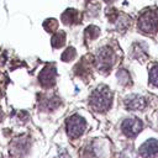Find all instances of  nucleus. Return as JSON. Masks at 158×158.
Masks as SVG:
<instances>
[{
	"instance_id": "obj_1",
	"label": "nucleus",
	"mask_w": 158,
	"mask_h": 158,
	"mask_svg": "<svg viewBox=\"0 0 158 158\" xmlns=\"http://www.w3.org/2000/svg\"><path fill=\"white\" fill-rule=\"evenodd\" d=\"M89 102H90V106L93 110L99 111V112H104V111L109 110V107L111 106L112 93L110 91L109 88L101 86L91 94Z\"/></svg>"
},
{
	"instance_id": "obj_2",
	"label": "nucleus",
	"mask_w": 158,
	"mask_h": 158,
	"mask_svg": "<svg viewBox=\"0 0 158 158\" xmlns=\"http://www.w3.org/2000/svg\"><path fill=\"white\" fill-rule=\"evenodd\" d=\"M138 28L147 35H154L158 30V15L154 10L147 9L138 17Z\"/></svg>"
},
{
	"instance_id": "obj_3",
	"label": "nucleus",
	"mask_w": 158,
	"mask_h": 158,
	"mask_svg": "<svg viewBox=\"0 0 158 158\" xmlns=\"http://www.w3.org/2000/svg\"><path fill=\"white\" fill-rule=\"evenodd\" d=\"M95 64L100 72H109L114 64V51L110 47L100 48L95 56Z\"/></svg>"
},
{
	"instance_id": "obj_4",
	"label": "nucleus",
	"mask_w": 158,
	"mask_h": 158,
	"mask_svg": "<svg viewBox=\"0 0 158 158\" xmlns=\"http://www.w3.org/2000/svg\"><path fill=\"white\" fill-rule=\"evenodd\" d=\"M86 123L85 120L79 116V115H73L67 120L65 123V128H67V133L70 138H78L85 130Z\"/></svg>"
},
{
	"instance_id": "obj_5",
	"label": "nucleus",
	"mask_w": 158,
	"mask_h": 158,
	"mask_svg": "<svg viewBox=\"0 0 158 158\" xmlns=\"http://www.w3.org/2000/svg\"><path fill=\"white\" fill-rule=\"evenodd\" d=\"M142 128H143V122L136 117L126 118V120H123V122L121 125V130L125 133V136H127V137L136 136Z\"/></svg>"
},
{
	"instance_id": "obj_6",
	"label": "nucleus",
	"mask_w": 158,
	"mask_h": 158,
	"mask_svg": "<svg viewBox=\"0 0 158 158\" xmlns=\"http://www.w3.org/2000/svg\"><path fill=\"white\" fill-rule=\"evenodd\" d=\"M40 83L44 86V88H51L56 83V67L52 64H48L43 68V70L41 72L40 77Z\"/></svg>"
},
{
	"instance_id": "obj_7",
	"label": "nucleus",
	"mask_w": 158,
	"mask_h": 158,
	"mask_svg": "<svg viewBox=\"0 0 158 158\" xmlns=\"http://www.w3.org/2000/svg\"><path fill=\"white\" fill-rule=\"evenodd\" d=\"M139 154L144 158H152L158 154V141L148 139L139 147Z\"/></svg>"
},
{
	"instance_id": "obj_8",
	"label": "nucleus",
	"mask_w": 158,
	"mask_h": 158,
	"mask_svg": "<svg viewBox=\"0 0 158 158\" xmlns=\"http://www.w3.org/2000/svg\"><path fill=\"white\" fill-rule=\"evenodd\" d=\"M125 106L128 110H139V109H143L146 106V100L143 96L133 94V95H130L125 99Z\"/></svg>"
},
{
	"instance_id": "obj_9",
	"label": "nucleus",
	"mask_w": 158,
	"mask_h": 158,
	"mask_svg": "<svg viewBox=\"0 0 158 158\" xmlns=\"http://www.w3.org/2000/svg\"><path fill=\"white\" fill-rule=\"evenodd\" d=\"M30 148V143L25 137H20L15 139V142L11 144V152L16 156H23Z\"/></svg>"
},
{
	"instance_id": "obj_10",
	"label": "nucleus",
	"mask_w": 158,
	"mask_h": 158,
	"mask_svg": "<svg viewBox=\"0 0 158 158\" xmlns=\"http://www.w3.org/2000/svg\"><path fill=\"white\" fill-rule=\"evenodd\" d=\"M62 21L65 25H75L80 22V14L78 10L75 9H67L63 14H62Z\"/></svg>"
},
{
	"instance_id": "obj_11",
	"label": "nucleus",
	"mask_w": 158,
	"mask_h": 158,
	"mask_svg": "<svg viewBox=\"0 0 158 158\" xmlns=\"http://www.w3.org/2000/svg\"><path fill=\"white\" fill-rule=\"evenodd\" d=\"M60 104L59 99L56 96H49V98H44L43 102H42V107L44 110H54L58 105Z\"/></svg>"
},
{
	"instance_id": "obj_12",
	"label": "nucleus",
	"mask_w": 158,
	"mask_h": 158,
	"mask_svg": "<svg viewBox=\"0 0 158 158\" xmlns=\"http://www.w3.org/2000/svg\"><path fill=\"white\" fill-rule=\"evenodd\" d=\"M99 35H100V30H99V27H96V26H94V25L86 27V30L84 31V38H85L86 41L95 40Z\"/></svg>"
},
{
	"instance_id": "obj_13",
	"label": "nucleus",
	"mask_w": 158,
	"mask_h": 158,
	"mask_svg": "<svg viewBox=\"0 0 158 158\" xmlns=\"http://www.w3.org/2000/svg\"><path fill=\"white\" fill-rule=\"evenodd\" d=\"M51 43H52L53 48H60L65 43V32L54 33V36L51 40Z\"/></svg>"
},
{
	"instance_id": "obj_14",
	"label": "nucleus",
	"mask_w": 158,
	"mask_h": 158,
	"mask_svg": "<svg viewBox=\"0 0 158 158\" xmlns=\"http://www.w3.org/2000/svg\"><path fill=\"white\" fill-rule=\"evenodd\" d=\"M57 27H58V22H57V20H54V19H47V20L43 22V28H44L47 32H49V33L54 32V31L57 30Z\"/></svg>"
},
{
	"instance_id": "obj_15",
	"label": "nucleus",
	"mask_w": 158,
	"mask_h": 158,
	"mask_svg": "<svg viewBox=\"0 0 158 158\" xmlns=\"http://www.w3.org/2000/svg\"><path fill=\"white\" fill-rule=\"evenodd\" d=\"M149 83L151 85L158 86V64L153 65L149 70Z\"/></svg>"
},
{
	"instance_id": "obj_16",
	"label": "nucleus",
	"mask_w": 158,
	"mask_h": 158,
	"mask_svg": "<svg viewBox=\"0 0 158 158\" xmlns=\"http://www.w3.org/2000/svg\"><path fill=\"white\" fill-rule=\"evenodd\" d=\"M117 79H118L120 84H122V85H128V83L131 81L130 74L126 70H123V69H121V70L117 72Z\"/></svg>"
},
{
	"instance_id": "obj_17",
	"label": "nucleus",
	"mask_w": 158,
	"mask_h": 158,
	"mask_svg": "<svg viewBox=\"0 0 158 158\" xmlns=\"http://www.w3.org/2000/svg\"><path fill=\"white\" fill-rule=\"evenodd\" d=\"M75 54H77L75 49H74L73 47H68V48L63 52V54H62V60H64V62H70V60H73V59L75 58Z\"/></svg>"
},
{
	"instance_id": "obj_18",
	"label": "nucleus",
	"mask_w": 158,
	"mask_h": 158,
	"mask_svg": "<svg viewBox=\"0 0 158 158\" xmlns=\"http://www.w3.org/2000/svg\"><path fill=\"white\" fill-rule=\"evenodd\" d=\"M104 1H105L106 4H112V2L115 1V0H104Z\"/></svg>"
},
{
	"instance_id": "obj_19",
	"label": "nucleus",
	"mask_w": 158,
	"mask_h": 158,
	"mask_svg": "<svg viewBox=\"0 0 158 158\" xmlns=\"http://www.w3.org/2000/svg\"><path fill=\"white\" fill-rule=\"evenodd\" d=\"M1 118H2V112H1V110H0V121H1Z\"/></svg>"
}]
</instances>
